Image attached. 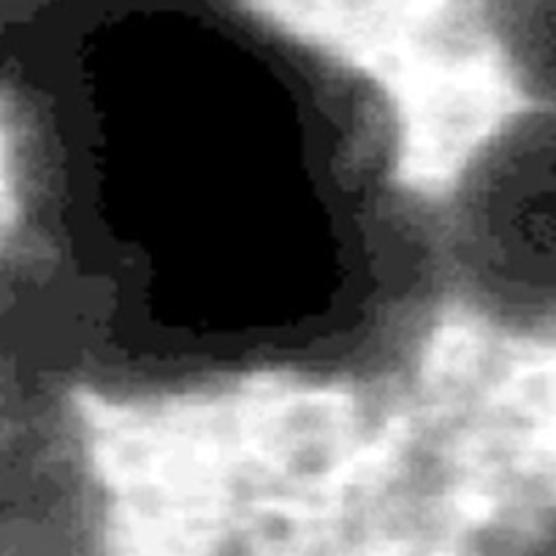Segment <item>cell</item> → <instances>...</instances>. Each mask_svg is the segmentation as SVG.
I'll return each mask as SVG.
<instances>
[{
    "label": "cell",
    "mask_w": 556,
    "mask_h": 556,
    "mask_svg": "<svg viewBox=\"0 0 556 556\" xmlns=\"http://www.w3.org/2000/svg\"><path fill=\"white\" fill-rule=\"evenodd\" d=\"M14 226L87 391L369 383L451 293L383 87L248 0H11Z\"/></svg>",
    "instance_id": "6da1fadb"
},
{
    "label": "cell",
    "mask_w": 556,
    "mask_h": 556,
    "mask_svg": "<svg viewBox=\"0 0 556 556\" xmlns=\"http://www.w3.org/2000/svg\"><path fill=\"white\" fill-rule=\"evenodd\" d=\"M81 380L27 261L0 244V556H109Z\"/></svg>",
    "instance_id": "7a4b0ae2"
},
{
    "label": "cell",
    "mask_w": 556,
    "mask_h": 556,
    "mask_svg": "<svg viewBox=\"0 0 556 556\" xmlns=\"http://www.w3.org/2000/svg\"><path fill=\"white\" fill-rule=\"evenodd\" d=\"M438 210L454 296L514 337H556V98L500 123Z\"/></svg>",
    "instance_id": "3957f363"
},
{
    "label": "cell",
    "mask_w": 556,
    "mask_h": 556,
    "mask_svg": "<svg viewBox=\"0 0 556 556\" xmlns=\"http://www.w3.org/2000/svg\"><path fill=\"white\" fill-rule=\"evenodd\" d=\"M11 0H0V79H3V58H5V30H9Z\"/></svg>",
    "instance_id": "277c9868"
},
{
    "label": "cell",
    "mask_w": 556,
    "mask_h": 556,
    "mask_svg": "<svg viewBox=\"0 0 556 556\" xmlns=\"http://www.w3.org/2000/svg\"><path fill=\"white\" fill-rule=\"evenodd\" d=\"M541 556H556V530H554V535L548 538V543H546V546H543Z\"/></svg>",
    "instance_id": "5b68a950"
}]
</instances>
